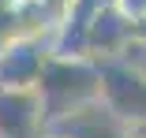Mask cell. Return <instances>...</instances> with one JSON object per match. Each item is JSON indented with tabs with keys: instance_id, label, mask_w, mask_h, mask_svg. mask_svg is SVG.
Returning <instances> with one entry per match:
<instances>
[{
	"instance_id": "obj_1",
	"label": "cell",
	"mask_w": 146,
	"mask_h": 138,
	"mask_svg": "<svg viewBox=\"0 0 146 138\" xmlns=\"http://www.w3.org/2000/svg\"><path fill=\"white\" fill-rule=\"evenodd\" d=\"M45 64H49V45L38 37H19L8 49H0V93L38 90Z\"/></svg>"
},
{
	"instance_id": "obj_2",
	"label": "cell",
	"mask_w": 146,
	"mask_h": 138,
	"mask_svg": "<svg viewBox=\"0 0 146 138\" xmlns=\"http://www.w3.org/2000/svg\"><path fill=\"white\" fill-rule=\"evenodd\" d=\"M45 134V112L38 90L0 93V138H38Z\"/></svg>"
},
{
	"instance_id": "obj_3",
	"label": "cell",
	"mask_w": 146,
	"mask_h": 138,
	"mask_svg": "<svg viewBox=\"0 0 146 138\" xmlns=\"http://www.w3.org/2000/svg\"><path fill=\"white\" fill-rule=\"evenodd\" d=\"M38 138H75V134H68V131H45V134H38Z\"/></svg>"
},
{
	"instance_id": "obj_4",
	"label": "cell",
	"mask_w": 146,
	"mask_h": 138,
	"mask_svg": "<svg viewBox=\"0 0 146 138\" xmlns=\"http://www.w3.org/2000/svg\"><path fill=\"white\" fill-rule=\"evenodd\" d=\"M19 4V0H0V8H15Z\"/></svg>"
}]
</instances>
